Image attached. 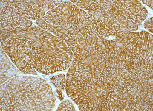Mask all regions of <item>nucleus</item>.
Segmentation results:
<instances>
[{
  "mask_svg": "<svg viewBox=\"0 0 153 111\" xmlns=\"http://www.w3.org/2000/svg\"><path fill=\"white\" fill-rule=\"evenodd\" d=\"M56 103L51 86L41 78L16 76L1 85V111H52Z\"/></svg>",
  "mask_w": 153,
  "mask_h": 111,
  "instance_id": "nucleus-2",
  "label": "nucleus"
},
{
  "mask_svg": "<svg viewBox=\"0 0 153 111\" xmlns=\"http://www.w3.org/2000/svg\"><path fill=\"white\" fill-rule=\"evenodd\" d=\"M126 60H128L129 59L128 57H126Z\"/></svg>",
  "mask_w": 153,
  "mask_h": 111,
  "instance_id": "nucleus-14",
  "label": "nucleus"
},
{
  "mask_svg": "<svg viewBox=\"0 0 153 111\" xmlns=\"http://www.w3.org/2000/svg\"><path fill=\"white\" fill-rule=\"evenodd\" d=\"M143 50H141L140 51V53H142Z\"/></svg>",
  "mask_w": 153,
  "mask_h": 111,
  "instance_id": "nucleus-15",
  "label": "nucleus"
},
{
  "mask_svg": "<svg viewBox=\"0 0 153 111\" xmlns=\"http://www.w3.org/2000/svg\"><path fill=\"white\" fill-rule=\"evenodd\" d=\"M140 50H143L142 47H140Z\"/></svg>",
  "mask_w": 153,
  "mask_h": 111,
  "instance_id": "nucleus-16",
  "label": "nucleus"
},
{
  "mask_svg": "<svg viewBox=\"0 0 153 111\" xmlns=\"http://www.w3.org/2000/svg\"><path fill=\"white\" fill-rule=\"evenodd\" d=\"M146 43L147 45H148L149 44V41H146Z\"/></svg>",
  "mask_w": 153,
  "mask_h": 111,
  "instance_id": "nucleus-13",
  "label": "nucleus"
},
{
  "mask_svg": "<svg viewBox=\"0 0 153 111\" xmlns=\"http://www.w3.org/2000/svg\"><path fill=\"white\" fill-rule=\"evenodd\" d=\"M50 81L59 90H63L66 85L65 75L60 74L54 76L50 79Z\"/></svg>",
  "mask_w": 153,
  "mask_h": 111,
  "instance_id": "nucleus-8",
  "label": "nucleus"
},
{
  "mask_svg": "<svg viewBox=\"0 0 153 111\" xmlns=\"http://www.w3.org/2000/svg\"><path fill=\"white\" fill-rule=\"evenodd\" d=\"M142 1V2L144 4H146V0H144V1Z\"/></svg>",
  "mask_w": 153,
  "mask_h": 111,
  "instance_id": "nucleus-11",
  "label": "nucleus"
},
{
  "mask_svg": "<svg viewBox=\"0 0 153 111\" xmlns=\"http://www.w3.org/2000/svg\"><path fill=\"white\" fill-rule=\"evenodd\" d=\"M32 24L14 7L1 6V31L21 32L29 29Z\"/></svg>",
  "mask_w": 153,
  "mask_h": 111,
  "instance_id": "nucleus-6",
  "label": "nucleus"
},
{
  "mask_svg": "<svg viewBox=\"0 0 153 111\" xmlns=\"http://www.w3.org/2000/svg\"><path fill=\"white\" fill-rule=\"evenodd\" d=\"M143 60V58H142V57H140V58H139V60H140V61L141 62V60Z\"/></svg>",
  "mask_w": 153,
  "mask_h": 111,
  "instance_id": "nucleus-12",
  "label": "nucleus"
},
{
  "mask_svg": "<svg viewBox=\"0 0 153 111\" xmlns=\"http://www.w3.org/2000/svg\"><path fill=\"white\" fill-rule=\"evenodd\" d=\"M57 111H75L74 106L69 100H66L59 105Z\"/></svg>",
  "mask_w": 153,
  "mask_h": 111,
  "instance_id": "nucleus-9",
  "label": "nucleus"
},
{
  "mask_svg": "<svg viewBox=\"0 0 153 111\" xmlns=\"http://www.w3.org/2000/svg\"><path fill=\"white\" fill-rule=\"evenodd\" d=\"M63 1H1V6L14 7L27 19L38 20L62 2Z\"/></svg>",
  "mask_w": 153,
  "mask_h": 111,
  "instance_id": "nucleus-5",
  "label": "nucleus"
},
{
  "mask_svg": "<svg viewBox=\"0 0 153 111\" xmlns=\"http://www.w3.org/2000/svg\"><path fill=\"white\" fill-rule=\"evenodd\" d=\"M21 73L10 62L5 52L1 47V85L5 83L8 79L18 75Z\"/></svg>",
  "mask_w": 153,
  "mask_h": 111,
  "instance_id": "nucleus-7",
  "label": "nucleus"
},
{
  "mask_svg": "<svg viewBox=\"0 0 153 111\" xmlns=\"http://www.w3.org/2000/svg\"><path fill=\"white\" fill-rule=\"evenodd\" d=\"M3 50L23 73L37 75L31 58L33 40L23 31L10 33L1 31Z\"/></svg>",
  "mask_w": 153,
  "mask_h": 111,
  "instance_id": "nucleus-4",
  "label": "nucleus"
},
{
  "mask_svg": "<svg viewBox=\"0 0 153 111\" xmlns=\"http://www.w3.org/2000/svg\"><path fill=\"white\" fill-rule=\"evenodd\" d=\"M23 32L33 40L32 62L39 73L49 75L70 67L73 52L62 39L35 25Z\"/></svg>",
  "mask_w": 153,
  "mask_h": 111,
  "instance_id": "nucleus-3",
  "label": "nucleus"
},
{
  "mask_svg": "<svg viewBox=\"0 0 153 111\" xmlns=\"http://www.w3.org/2000/svg\"><path fill=\"white\" fill-rule=\"evenodd\" d=\"M56 91H57L58 94L59 95V98L60 99V100H62V99H63L62 92L60 90H59V89H58V90H57Z\"/></svg>",
  "mask_w": 153,
  "mask_h": 111,
  "instance_id": "nucleus-10",
  "label": "nucleus"
},
{
  "mask_svg": "<svg viewBox=\"0 0 153 111\" xmlns=\"http://www.w3.org/2000/svg\"><path fill=\"white\" fill-rule=\"evenodd\" d=\"M91 17L72 2L65 1L37 20L39 26L65 42L74 54L87 46L92 38ZM95 33V32H94Z\"/></svg>",
  "mask_w": 153,
  "mask_h": 111,
  "instance_id": "nucleus-1",
  "label": "nucleus"
}]
</instances>
